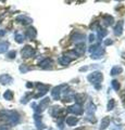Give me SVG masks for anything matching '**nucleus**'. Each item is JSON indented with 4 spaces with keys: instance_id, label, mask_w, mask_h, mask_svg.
I'll return each mask as SVG.
<instances>
[{
    "instance_id": "12",
    "label": "nucleus",
    "mask_w": 125,
    "mask_h": 130,
    "mask_svg": "<svg viewBox=\"0 0 125 130\" xmlns=\"http://www.w3.org/2000/svg\"><path fill=\"white\" fill-rule=\"evenodd\" d=\"M71 61H72V58L68 54H63L61 55L59 58V63L63 65V66H66V65H68L71 63Z\"/></svg>"
},
{
    "instance_id": "13",
    "label": "nucleus",
    "mask_w": 125,
    "mask_h": 130,
    "mask_svg": "<svg viewBox=\"0 0 125 130\" xmlns=\"http://www.w3.org/2000/svg\"><path fill=\"white\" fill-rule=\"evenodd\" d=\"M86 46H85V43L82 42V43H78L77 46L75 47L74 49V52H75V55H82L85 53V50H86Z\"/></svg>"
},
{
    "instance_id": "34",
    "label": "nucleus",
    "mask_w": 125,
    "mask_h": 130,
    "mask_svg": "<svg viewBox=\"0 0 125 130\" xmlns=\"http://www.w3.org/2000/svg\"><path fill=\"white\" fill-rule=\"evenodd\" d=\"M0 130H9V128H8V126H6V125H1L0 126Z\"/></svg>"
},
{
    "instance_id": "15",
    "label": "nucleus",
    "mask_w": 125,
    "mask_h": 130,
    "mask_svg": "<svg viewBox=\"0 0 125 130\" xmlns=\"http://www.w3.org/2000/svg\"><path fill=\"white\" fill-rule=\"evenodd\" d=\"M123 25H124L123 21H120V22L115 25L114 29H113L115 36H121V35H122V32H123Z\"/></svg>"
},
{
    "instance_id": "36",
    "label": "nucleus",
    "mask_w": 125,
    "mask_h": 130,
    "mask_svg": "<svg viewBox=\"0 0 125 130\" xmlns=\"http://www.w3.org/2000/svg\"><path fill=\"white\" fill-rule=\"evenodd\" d=\"M104 44H106V46H109V44H112V40H110V39L106 40V41H104Z\"/></svg>"
},
{
    "instance_id": "30",
    "label": "nucleus",
    "mask_w": 125,
    "mask_h": 130,
    "mask_svg": "<svg viewBox=\"0 0 125 130\" xmlns=\"http://www.w3.org/2000/svg\"><path fill=\"white\" fill-rule=\"evenodd\" d=\"M30 71V67H27L26 65H21V66H20V72L21 73H26V72H29Z\"/></svg>"
},
{
    "instance_id": "8",
    "label": "nucleus",
    "mask_w": 125,
    "mask_h": 130,
    "mask_svg": "<svg viewBox=\"0 0 125 130\" xmlns=\"http://www.w3.org/2000/svg\"><path fill=\"white\" fill-rule=\"evenodd\" d=\"M85 39V35L82 34V32H78V31H75L73 35L71 36V40L75 43H82V41H84Z\"/></svg>"
},
{
    "instance_id": "5",
    "label": "nucleus",
    "mask_w": 125,
    "mask_h": 130,
    "mask_svg": "<svg viewBox=\"0 0 125 130\" xmlns=\"http://www.w3.org/2000/svg\"><path fill=\"white\" fill-rule=\"evenodd\" d=\"M48 90H49V86L48 85H44V84H40L38 83L37 84V93L35 94V99H37V98H40V96H43V95H45L46 93L48 92Z\"/></svg>"
},
{
    "instance_id": "32",
    "label": "nucleus",
    "mask_w": 125,
    "mask_h": 130,
    "mask_svg": "<svg viewBox=\"0 0 125 130\" xmlns=\"http://www.w3.org/2000/svg\"><path fill=\"white\" fill-rule=\"evenodd\" d=\"M15 55H17V52L13 50V51H10L9 53L7 54V58H8V59H14V58H15Z\"/></svg>"
},
{
    "instance_id": "19",
    "label": "nucleus",
    "mask_w": 125,
    "mask_h": 130,
    "mask_svg": "<svg viewBox=\"0 0 125 130\" xmlns=\"http://www.w3.org/2000/svg\"><path fill=\"white\" fill-rule=\"evenodd\" d=\"M34 119H35V123H36L37 128L38 129H43L44 128V124L41 123V116H39L38 114H35V115H34Z\"/></svg>"
},
{
    "instance_id": "28",
    "label": "nucleus",
    "mask_w": 125,
    "mask_h": 130,
    "mask_svg": "<svg viewBox=\"0 0 125 130\" xmlns=\"http://www.w3.org/2000/svg\"><path fill=\"white\" fill-rule=\"evenodd\" d=\"M115 106V102H114V100L113 99H110V101L108 102V111H112V109L114 108Z\"/></svg>"
},
{
    "instance_id": "2",
    "label": "nucleus",
    "mask_w": 125,
    "mask_h": 130,
    "mask_svg": "<svg viewBox=\"0 0 125 130\" xmlns=\"http://www.w3.org/2000/svg\"><path fill=\"white\" fill-rule=\"evenodd\" d=\"M87 79L89 80V83H91L92 85H95L96 88H99L98 84H100L102 81L103 76H102V74L100 72H92L91 74L88 75Z\"/></svg>"
},
{
    "instance_id": "26",
    "label": "nucleus",
    "mask_w": 125,
    "mask_h": 130,
    "mask_svg": "<svg viewBox=\"0 0 125 130\" xmlns=\"http://www.w3.org/2000/svg\"><path fill=\"white\" fill-rule=\"evenodd\" d=\"M104 53V50L102 49L101 51H99V52H97V53H94V54H91V59H95V60H98V59H101L102 58V55Z\"/></svg>"
},
{
    "instance_id": "33",
    "label": "nucleus",
    "mask_w": 125,
    "mask_h": 130,
    "mask_svg": "<svg viewBox=\"0 0 125 130\" xmlns=\"http://www.w3.org/2000/svg\"><path fill=\"white\" fill-rule=\"evenodd\" d=\"M29 98H30V95L29 94H26L24 98H22V100H21V103H23V104H26L27 102H29Z\"/></svg>"
},
{
    "instance_id": "14",
    "label": "nucleus",
    "mask_w": 125,
    "mask_h": 130,
    "mask_svg": "<svg viewBox=\"0 0 125 130\" xmlns=\"http://www.w3.org/2000/svg\"><path fill=\"white\" fill-rule=\"evenodd\" d=\"M25 35H26L27 38L32 40V39H35L36 38V36H37V31H36V29H35L34 27H29L26 29Z\"/></svg>"
},
{
    "instance_id": "21",
    "label": "nucleus",
    "mask_w": 125,
    "mask_h": 130,
    "mask_svg": "<svg viewBox=\"0 0 125 130\" xmlns=\"http://www.w3.org/2000/svg\"><path fill=\"white\" fill-rule=\"evenodd\" d=\"M8 48H9V42H7V41L0 42V53H5L8 50Z\"/></svg>"
},
{
    "instance_id": "35",
    "label": "nucleus",
    "mask_w": 125,
    "mask_h": 130,
    "mask_svg": "<svg viewBox=\"0 0 125 130\" xmlns=\"http://www.w3.org/2000/svg\"><path fill=\"white\" fill-rule=\"evenodd\" d=\"M89 41H90V42H94V41H95V35L91 34V35L89 36Z\"/></svg>"
},
{
    "instance_id": "1",
    "label": "nucleus",
    "mask_w": 125,
    "mask_h": 130,
    "mask_svg": "<svg viewBox=\"0 0 125 130\" xmlns=\"http://www.w3.org/2000/svg\"><path fill=\"white\" fill-rule=\"evenodd\" d=\"M0 118H3V119L9 121L10 124L15 125L20 121V115L15 111H7V109H3V111H0Z\"/></svg>"
},
{
    "instance_id": "10",
    "label": "nucleus",
    "mask_w": 125,
    "mask_h": 130,
    "mask_svg": "<svg viewBox=\"0 0 125 130\" xmlns=\"http://www.w3.org/2000/svg\"><path fill=\"white\" fill-rule=\"evenodd\" d=\"M52 61L50 60V59H44L41 62L39 63V66L41 67V68H44V70H51L52 68Z\"/></svg>"
},
{
    "instance_id": "22",
    "label": "nucleus",
    "mask_w": 125,
    "mask_h": 130,
    "mask_svg": "<svg viewBox=\"0 0 125 130\" xmlns=\"http://www.w3.org/2000/svg\"><path fill=\"white\" fill-rule=\"evenodd\" d=\"M102 49L100 48L99 44H94V46H91L89 48V52L91 54H94V53H97V52H99V51H101Z\"/></svg>"
},
{
    "instance_id": "16",
    "label": "nucleus",
    "mask_w": 125,
    "mask_h": 130,
    "mask_svg": "<svg viewBox=\"0 0 125 130\" xmlns=\"http://www.w3.org/2000/svg\"><path fill=\"white\" fill-rule=\"evenodd\" d=\"M109 126H110V117H103V118L101 119V123H100V130H104V129H107Z\"/></svg>"
},
{
    "instance_id": "4",
    "label": "nucleus",
    "mask_w": 125,
    "mask_h": 130,
    "mask_svg": "<svg viewBox=\"0 0 125 130\" xmlns=\"http://www.w3.org/2000/svg\"><path fill=\"white\" fill-rule=\"evenodd\" d=\"M66 88H67L66 85H60V86H58V87H54L53 89H52V91H51L52 99L60 100V98H61V93L63 92L64 89H66Z\"/></svg>"
},
{
    "instance_id": "23",
    "label": "nucleus",
    "mask_w": 125,
    "mask_h": 130,
    "mask_svg": "<svg viewBox=\"0 0 125 130\" xmlns=\"http://www.w3.org/2000/svg\"><path fill=\"white\" fill-rule=\"evenodd\" d=\"M107 34H108L107 29H104V28H99V30H98V38L101 40V39H103L104 37H106Z\"/></svg>"
},
{
    "instance_id": "38",
    "label": "nucleus",
    "mask_w": 125,
    "mask_h": 130,
    "mask_svg": "<svg viewBox=\"0 0 125 130\" xmlns=\"http://www.w3.org/2000/svg\"><path fill=\"white\" fill-rule=\"evenodd\" d=\"M26 87L27 88H33V84H32V83H27L26 84Z\"/></svg>"
},
{
    "instance_id": "17",
    "label": "nucleus",
    "mask_w": 125,
    "mask_h": 130,
    "mask_svg": "<svg viewBox=\"0 0 125 130\" xmlns=\"http://www.w3.org/2000/svg\"><path fill=\"white\" fill-rule=\"evenodd\" d=\"M65 123L67 124V126L73 127V126H75L76 124L78 123V118L77 117H74V116H68V117L65 118Z\"/></svg>"
},
{
    "instance_id": "7",
    "label": "nucleus",
    "mask_w": 125,
    "mask_h": 130,
    "mask_svg": "<svg viewBox=\"0 0 125 130\" xmlns=\"http://www.w3.org/2000/svg\"><path fill=\"white\" fill-rule=\"evenodd\" d=\"M67 112L74 114V115H80V114H83V108L80 106V104L76 103V104H73V105H71V106H68Z\"/></svg>"
},
{
    "instance_id": "29",
    "label": "nucleus",
    "mask_w": 125,
    "mask_h": 130,
    "mask_svg": "<svg viewBox=\"0 0 125 130\" xmlns=\"http://www.w3.org/2000/svg\"><path fill=\"white\" fill-rule=\"evenodd\" d=\"M111 85H112V88L114 89V90H116V91H119V89H120V84H119V81L118 80H112L111 81Z\"/></svg>"
},
{
    "instance_id": "20",
    "label": "nucleus",
    "mask_w": 125,
    "mask_h": 130,
    "mask_svg": "<svg viewBox=\"0 0 125 130\" xmlns=\"http://www.w3.org/2000/svg\"><path fill=\"white\" fill-rule=\"evenodd\" d=\"M122 72H123V68L121 67V66H114V67H112V70H111V72H110V75L115 76V75L121 74Z\"/></svg>"
},
{
    "instance_id": "11",
    "label": "nucleus",
    "mask_w": 125,
    "mask_h": 130,
    "mask_svg": "<svg viewBox=\"0 0 125 130\" xmlns=\"http://www.w3.org/2000/svg\"><path fill=\"white\" fill-rule=\"evenodd\" d=\"M12 81H13V78L10 75H8V74L0 75V84L1 85H10L12 84Z\"/></svg>"
},
{
    "instance_id": "6",
    "label": "nucleus",
    "mask_w": 125,
    "mask_h": 130,
    "mask_svg": "<svg viewBox=\"0 0 125 130\" xmlns=\"http://www.w3.org/2000/svg\"><path fill=\"white\" fill-rule=\"evenodd\" d=\"M21 54H22V58L29 59V58H32V56L35 55V50L31 46H25L21 50Z\"/></svg>"
},
{
    "instance_id": "18",
    "label": "nucleus",
    "mask_w": 125,
    "mask_h": 130,
    "mask_svg": "<svg viewBox=\"0 0 125 130\" xmlns=\"http://www.w3.org/2000/svg\"><path fill=\"white\" fill-rule=\"evenodd\" d=\"M102 22H103V24H104L106 26L112 25V24H113V22H114L113 16H111V15H104L103 18H102Z\"/></svg>"
},
{
    "instance_id": "37",
    "label": "nucleus",
    "mask_w": 125,
    "mask_h": 130,
    "mask_svg": "<svg viewBox=\"0 0 125 130\" xmlns=\"http://www.w3.org/2000/svg\"><path fill=\"white\" fill-rule=\"evenodd\" d=\"M5 34H6V31H5V30L0 29V37H2V36H5Z\"/></svg>"
},
{
    "instance_id": "25",
    "label": "nucleus",
    "mask_w": 125,
    "mask_h": 130,
    "mask_svg": "<svg viewBox=\"0 0 125 130\" xmlns=\"http://www.w3.org/2000/svg\"><path fill=\"white\" fill-rule=\"evenodd\" d=\"M87 113L88 114H92V113H95L96 112V105L94 103H89L88 104V106H87Z\"/></svg>"
},
{
    "instance_id": "27",
    "label": "nucleus",
    "mask_w": 125,
    "mask_h": 130,
    "mask_svg": "<svg viewBox=\"0 0 125 130\" xmlns=\"http://www.w3.org/2000/svg\"><path fill=\"white\" fill-rule=\"evenodd\" d=\"M15 41H17L18 43H22L23 41H24V35H22V34H19V32H17L15 34Z\"/></svg>"
},
{
    "instance_id": "3",
    "label": "nucleus",
    "mask_w": 125,
    "mask_h": 130,
    "mask_svg": "<svg viewBox=\"0 0 125 130\" xmlns=\"http://www.w3.org/2000/svg\"><path fill=\"white\" fill-rule=\"evenodd\" d=\"M49 102H50L49 98H45V99H43L41 101H40V103L38 105L36 103H33L32 104V106L34 107V111L36 112V114H38V113L44 112L48 106H49Z\"/></svg>"
},
{
    "instance_id": "24",
    "label": "nucleus",
    "mask_w": 125,
    "mask_h": 130,
    "mask_svg": "<svg viewBox=\"0 0 125 130\" xmlns=\"http://www.w3.org/2000/svg\"><path fill=\"white\" fill-rule=\"evenodd\" d=\"M3 98H5V100H8V101L12 100L13 99V92L11 90H7L5 93H3Z\"/></svg>"
},
{
    "instance_id": "31",
    "label": "nucleus",
    "mask_w": 125,
    "mask_h": 130,
    "mask_svg": "<svg viewBox=\"0 0 125 130\" xmlns=\"http://www.w3.org/2000/svg\"><path fill=\"white\" fill-rule=\"evenodd\" d=\"M75 100L78 102L77 104H79L80 102H83V101H84V95L83 94H76L75 95Z\"/></svg>"
},
{
    "instance_id": "9",
    "label": "nucleus",
    "mask_w": 125,
    "mask_h": 130,
    "mask_svg": "<svg viewBox=\"0 0 125 130\" xmlns=\"http://www.w3.org/2000/svg\"><path fill=\"white\" fill-rule=\"evenodd\" d=\"M15 21H17L18 23L20 24H23V25H29V24H31L32 22V19L29 18V16H25V15H19L17 19H15Z\"/></svg>"
}]
</instances>
